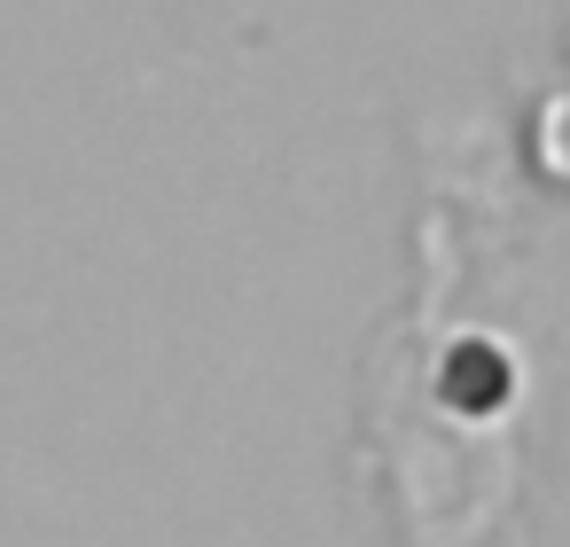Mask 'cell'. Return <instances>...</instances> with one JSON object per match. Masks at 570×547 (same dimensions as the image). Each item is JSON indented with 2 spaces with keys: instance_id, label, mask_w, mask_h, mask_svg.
<instances>
[{
  "instance_id": "6da1fadb",
  "label": "cell",
  "mask_w": 570,
  "mask_h": 547,
  "mask_svg": "<svg viewBox=\"0 0 570 547\" xmlns=\"http://www.w3.org/2000/svg\"><path fill=\"white\" fill-rule=\"evenodd\" d=\"M539 134H547V165H554V173H570V95H562V102H547Z\"/></svg>"
}]
</instances>
